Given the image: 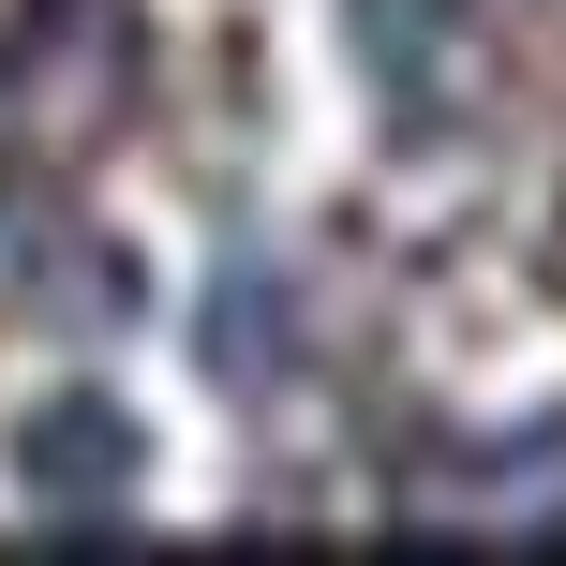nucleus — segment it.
Masks as SVG:
<instances>
[{
  "mask_svg": "<svg viewBox=\"0 0 566 566\" xmlns=\"http://www.w3.org/2000/svg\"><path fill=\"white\" fill-rule=\"evenodd\" d=\"M15 478L45 492V507H119V478H135V432H119L105 402L75 388V402H45V418L15 432Z\"/></svg>",
  "mask_w": 566,
  "mask_h": 566,
  "instance_id": "1",
  "label": "nucleus"
}]
</instances>
